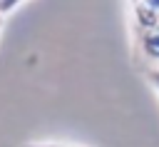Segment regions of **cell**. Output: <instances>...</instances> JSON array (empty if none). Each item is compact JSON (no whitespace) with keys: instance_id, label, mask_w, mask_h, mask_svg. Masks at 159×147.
I'll return each mask as SVG.
<instances>
[{"instance_id":"obj_1","label":"cell","mask_w":159,"mask_h":147,"mask_svg":"<svg viewBox=\"0 0 159 147\" xmlns=\"http://www.w3.org/2000/svg\"><path fill=\"white\" fill-rule=\"evenodd\" d=\"M134 40H137V52L142 55V60L149 67H159V22L134 30Z\"/></svg>"},{"instance_id":"obj_2","label":"cell","mask_w":159,"mask_h":147,"mask_svg":"<svg viewBox=\"0 0 159 147\" xmlns=\"http://www.w3.org/2000/svg\"><path fill=\"white\" fill-rule=\"evenodd\" d=\"M144 77H147V82L154 87V92L159 95V67H147V70H144Z\"/></svg>"},{"instance_id":"obj_3","label":"cell","mask_w":159,"mask_h":147,"mask_svg":"<svg viewBox=\"0 0 159 147\" xmlns=\"http://www.w3.org/2000/svg\"><path fill=\"white\" fill-rule=\"evenodd\" d=\"M22 147H87V145H70V142H25Z\"/></svg>"},{"instance_id":"obj_4","label":"cell","mask_w":159,"mask_h":147,"mask_svg":"<svg viewBox=\"0 0 159 147\" xmlns=\"http://www.w3.org/2000/svg\"><path fill=\"white\" fill-rule=\"evenodd\" d=\"M22 2H25V0H0V12H2V15H10V12L17 10Z\"/></svg>"},{"instance_id":"obj_5","label":"cell","mask_w":159,"mask_h":147,"mask_svg":"<svg viewBox=\"0 0 159 147\" xmlns=\"http://www.w3.org/2000/svg\"><path fill=\"white\" fill-rule=\"evenodd\" d=\"M2 22H5V15L0 12V32H2Z\"/></svg>"}]
</instances>
